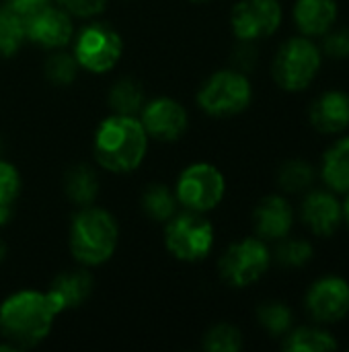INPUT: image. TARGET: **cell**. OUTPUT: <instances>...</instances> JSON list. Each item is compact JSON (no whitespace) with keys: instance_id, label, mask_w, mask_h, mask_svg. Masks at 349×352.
<instances>
[{"instance_id":"obj_1","label":"cell","mask_w":349,"mask_h":352,"mask_svg":"<svg viewBox=\"0 0 349 352\" xmlns=\"http://www.w3.org/2000/svg\"><path fill=\"white\" fill-rule=\"evenodd\" d=\"M97 163L113 173H130L138 169L148 151V134L134 116L113 113L95 132L93 142Z\"/></svg>"},{"instance_id":"obj_2","label":"cell","mask_w":349,"mask_h":352,"mask_svg":"<svg viewBox=\"0 0 349 352\" xmlns=\"http://www.w3.org/2000/svg\"><path fill=\"white\" fill-rule=\"evenodd\" d=\"M56 320L45 293L19 291L0 305V336L12 349H31L47 338Z\"/></svg>"},{"instance_id":"obj_3","label":"cell","mask_w":349,"mask_h":352,"mask_svg":"<svg viewBox=\"0 0 349 352\" xmlns=\"http://www.w3.org/2000/svg\"><path fill=\"white\" fill-rule=\"evenodd\" d=\"M68 241L76 262L82 266H99L115 254L119 229L107 210L91 204L74 217Z\"/></svg>"},{"instance_id":"obj_4","label":"cell","mask_w":349,"mask_h":352,"mask_svg":"<svg viewBox=\"0 0 349 352\" xmlns=\"http://www.w3.org/2000/svg\"><path fill=\"white\" fill-rule=\"evenodd\" d=\"M321 50L306 37H292L280 45L272 62V76L288 93L304 91L321 68Z\"/></svg>"},{"instance_id":"obj_5","label":"cell","mask_w":349,"mask_h":352,"mask_svg":"<svg viewBox=\"0 0 349 352\" xmlns=\"http://www.w3.org/2000/svg\"><path fill=\"white\" fill-rule=\"evenodd\" d=\"M253 87L241 70H218L200 89L197 103L212 118H230L251 103Z\"/></svg>"},{"instance_id":"obj_6","label":"cell","mask_w":349,"mask_h":352,"mask_svg":"<svg viewBox=\"0 0 349 352\" xmlns=\"http://www.w3.org/2000/svg\"><path fill=\"white\" fill-rule=\"evenodd\" d=\"M165 245L181 262H200L214 248V227L202 212L187 210L185 214L169 219Z\"/></svg>"},{"instance_id":"obj_7","label":"cell","mask_w":349,"mask_h":352,"mask_svg":"<svg viewBox=\"0 0 349 352\" xmlns=\"http://www.w3.org/2000/svg\"><path fill=\"white\" fill-rule=\"evenodd\" d=\"M123 52L121 35L107 23H88L74 41V58L80 68L93 74H105L119 62Z\"/></svg>"},{"instance_id":"obj_8","label":"cell","mask_w":349,"mask_h":352,"mask_svg":"<svg viewBox=\"0 0 349 352\" xmlns=\"http://www.w3.org/2000/svg\"><path fill=\"white\" fill-rule=\"evenodd\" d=\"M226 192L224 175L218 167L210 163H193L185 167L177 179L175 196L179 204L193 212H208L214 210Z\"/></svg>"},{"instance_id":"obj_9","label":"cell","mask_w":349,"mask_h":352,"mask_svg":"<svg viewBox=\"0 0 349 352\" xmlns=\"http://www.w3.org/2000/svg\"><path fill=\"white\" fill-rule=\"evenodd\" d=\"M272 264V252L261 237H247L232 243L220 258V276L234 289L257 283Z\"/></svg>"},{"instance_id":"obj_10","label":"cell","mask_w":349,"mask_h":352,"mask_svg":"<svg viewBox=\"0 0 349 352\" xmlns=\"http://www.w3.org/2000/svg\"><path fill=\"white\" fill-rule=\"evenodd\" d=\"M282 25V6L278 0H241L230 14V27L237 39L251 43L274 35Z\"/></svg>"},{"instance_id":"obj_11","label":"cell","mask_w":349,"mask_h":352,"mask_svg":"<svg viewBox=\"0 0 349 352\" xmlns=\"http://www.w3.org/2000/svg\"><path fill=\"white\" fill-rule=\"evenodd\" d=\"M304 307L317 324H337L349 314V285L339 276H323L311 285Z\"/></svg>"},{"instance_id":"obj_12","label":"cell","mask_w":349,"mask_h":352,"mask_svg":"<svg viewBox=\"0 0 349 352\" xmlns=\"http://www.w3.org/2000/svg\"><path fill=\"white\" fill-rule=\"evenodd\" d=\"M142 111V126L154 140L160 142H175L187 130V111L185 107L171 99V97H156L144 103Z\"/></svg>"},{"instance_id":"obj_13","label":"cell","mask_w":349,"mask_h":352,"mask_svg":"<svg viewBox=\"0 0 349 352\" xmlns=\"http://www.w3.org/2000/svg\"><path fill=\"white\" fill-rule=\"evenodd\" d=\"M27 39L47 50H62L72 41V19L60 6H45L25 23Z\"/></svg>"},{"instance_id":"obj_14","label":"cell","mask_w":349,"mask_h":352,"mask_svg":"<svg viewBox=\"0 0 349 352\" xmlns=\"http://www.w3.org/2000/svg\"><path fill=\"white\" fill-rule=\"evenodd\" d=\"M300 219L317 237H331L344 223V210L335 192H309L300 204Z\"/></svg>"},{"instance_id":"obj_15","label":"cell","mask_w":349,"mask_h":352,"mask_svg":"<svg viewBox=\"0 0 349 352\" xmlns=\"http://www.w3.org/2000/svg\"><path fill=\"white\" fill-rule=\"evenodd\" d=\"M93 291V278L86 270H68L58 274L45 291L56 316L80 307Z\"/></svg>"},{"instance_id":"obj_16","label":"cell","mask_w":349,"mask_h":352,"mask_svg":"<svg viewBox=\"0 0 349 352\" xmlns=\"http://www.w3.org/2000/svg\"><path fill=\"white\" fill-rule=\"evenodd\" d=\"M253 225L263 241H280L294 225L292 206L284 196H265L253 212Z\"/></svg>"},{"instance_id":"obj_17","label":"cell","mask_w":349,"mask_h":352,"mask_svg":"<svg viewBox=\"0 0 349 352\" xmlns=\"http://www.w3.org/2000/svg\"><path fill=\"white\" fill-rule=\"evenodd\" d=\"M311 124L321 134H339L349 126V95L333 89L319 95L309 109Z\"/></svg>"},{"instance_id":"obj_18","label":"cell","mask_w":349,"mask_h":352,"mask_svg":"<svg viewBox=\"0 0 349 352\" xmlns=\"http://www.w3.org/2000/svg\"><path fill=\"white\" fill-rule=\"evenodd\" d=\"M337 19L335 0H296L294 23L302 35H325Z\"/></svg>"},{"instance_id":"obj_19","label":"cell","mask_w":349,"mask_h":352,"mask_svg":"<svg viewBox=\"0 0 349 352\" xmlns=\"http://www.w3.org/2000/svg\"><path fill=\"white\" fill-rule=\"evenodd\" d=\"M321 175L325 186L335 194H348L349 192V136L339 138L333 142L325 157Z\"/></svg>"},{"instance_id":"obj_20","label":"cell","mask_w":349,"mask_h":352,"mask_svg":"<svg viewBox=\"0 0 349 352\" xmlns=\"http://www.w3.org/2000/svg\"><path fill=\"white\" fill-rule=\"evenodd\" d=\"M284 336V351L288 352H329L337 349V342L331 332L313 326L296 328L292 332H286Z\"/></svg>"},{"instance_id":"obj_21","label":"cell","mask_w":349,"mask_h":352,"mask_svg":"<svg viewBox=\"0 0 349 352\" xmlns=\"http://www.w3.org/2000/svg\"><path fill=\"white\" fill-rule=\"evenodd\" d=\"M66 194L78 206H91L99 196V177L88 165H76L66 173Z\"/></svg>"},{"instance_id":"obj_22","label":"cell","mask_w":349,"mask_h":352,"mask_svg":"<svg viewBox=\"0 0 349 352\" xmlns=\"http://www.w3.org/2000/svg\"><path fill=\"white\" fill-rule=\"evenodd\" d=\"M109 107L117 116H136L144 107V87L136 78H121L109 91Z\"/></svg>"},{"instance_id":"obj_23","label":"cell","mask_w":349,"mask_h":352,"mask_svg":"<svg viewBox=\"0 0 349 352\" xmlns=\"http://www.w3.org/2000/svg\"><path fill=\"white\" fill-rule=\"evenodd\" d=\"M179 200L165 184H152L142 194V208L154 221H169L175 214Z\"/></svg>"},{"instance_id":"obj_24","label":"cell","mask_w":349,"mask_h":352,"mask_svg":"<svg viewBox=\"0 0 349 352\" xmlns=\"http://www.w3.org/2000/svg\"><path fill=\"white\" fill-rule=\"evenodd\" d=\"M315 182V169L311 163L300 161V159H292L288 163L282 165L280 175H278V184L284 192L290 194H298L304 192L313 186Z\"/></svg>"},{"instance_id":"obj_25","label":"cell","mask_w":349,"mask_h":352,"mask_svg":"<svg viewBox=\"0 0 349 352\" xmlns=\"http://www.w3.org/2000/svg\"><path fill=\"white\" fill-rule=\"evenodd\" d=\"M21 192V175L14 165L0 159V225L12 217L14 200Z\"/></svg>"},{"instance_id":"obj_26","label":"cell","mask_w":349,"mask_h":352,"mask_svg":"<svg viewBox=\"0 0 349 352\" xmlns=\"http://www.w3.org/2000/svg\"><path fill=\"white\" fill-rule=\"evenodd\" d=\"M27 39L25 21L0 6V56H12Z\"/></svg>"},{"instance_id":"obj_27","label":"cell","mask_w":349,"mask_h":352,"mask_svg":"<svg viewBox=\"0 0 349 352\" xmlns=\"http://www.w3.org/2000/svg\"><path fill=\"white\" fill-rule=\"evenodd\" d=\"M257 320L272 336H284L292 328V311L282 301L263 303L257 309Z\"/></svg>"},{"instance_id":"obj_28","label":"cell","mask_w":349,"mask_h":352,"mask_svg":"<svg viewBox=\"0 0 349 352\" xmlns=\"http://www.w3.org/2000/svg\"><path fill=\"white\" fill-rule=\"evenodd\" d=\"M78 62L74 58V54H68V52H58V54H51L45 64H43V72H45V78L51 80L53 85H70L76 74H78Z\"/></svg>"},{"instance_id":"obj_29","label":"cell","mask_w":349,"mask_h":352,"mask_svg":"<svg viewBox=\"0 0 349 352\" xmlns=\"http://www.w3.org/2000/svg\"><path fill=\"white\" fill-rule=\"evenodd\" d=\"M204 349L210 352H237L243 349V334L230 324H218L204 336Z\"/></svg>"},{"instance_id":"obj_30","label":"cell","mask_w":349,"mask_h":352,"mask_svg":"<svg viewBox=\"0 0 349 352\" xmlns=\"http://www.w3.org/2000/svg\"><path fill=\"white\" fill-rule=\"evenodd\" d=\"M276 260L286 268H302L313 260V245L304 239H280Z\"/></svg>"},{"instance_id":"obj_31","label":"cell","mask_w":349,"mask_h":352,"mask_svg":"<svg viewBox=\"0 0 349 352\" xmlns=\"http://www.w3.org/2000/svg\"><path fill=\"white\" fill-rule=\"evenodd\" d=\"M323 54L331 60H348L349 58V29H337L333 33H325Z\"/></svg>"},{"instance_id":"obj_32","label":"cell","mask_w":349,"mask_h":352,"mask_svg":"<svg viewBox=\"0 0 349 352\" xmlns=\"http://www.w3.org/2000/svg\"><path fill=\"white\" fill-rule=\"evenodd\" d=\"M60 8L74 16H95L105 10L107 0H58Z\"/></svg>"},{"instance_id":"obj_33","label":"cell","mask_w":349,"mask_h":352,"mask_svg":"<svg viewBox=\"0 0 349 352\" xmlns=\"http://www.w3.org/2000/svg\"><path fill=\"white\" fill-rule=\"evenodd\" d=\"M51 0H4L2 6L6 10H10L12 14H16L21 21H29L35 12H39L41 8L49 6Z\"/></svg>"},{"instance_id":"obj_34","label":"cell","mask_w":349,"mask_h":352,"mask_svg":"<svg viewBox=\"0 0 349 352\" xmlns=\"http://www.w3.org/2000/svg\"><path fill=\"white\" fill-rule=\"evenodd\" d=\"M341 210H344V221H346V225L349 227V192H348V200L341 204Z\"/></svg>"},{"instance_id":"obj_35","label":"cell","mask_w":349,"mask_h":352,"mask_svg":"<svg viewBox=\"0 0 349 352\" xmlns=\"http://www.w3.org/2000/svg\"><path fill=\"white\" fill-rule=\"evenodd\" d=\"M4 256H6V245H4L2 239H0V262L4 260Z\"/></svg>"},{"instance_id":"obj_36","label":"cell","mask_w":349,"mask_h":352,"mask_svg":"<svg viewBox=\"0 0 349 352\" xmlns=\"http://www.w3.org/2000/svg\"><path fill=\"white\" fill-rule=\"evenodd\" d=\"M191 2H210V0H191Z\"/></svg>"}]
</instances>
